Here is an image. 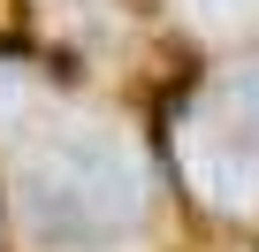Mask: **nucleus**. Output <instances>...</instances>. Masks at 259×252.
<instances>
[{
    "label": "nucleus",
    "mask_w": 259,
    "mask_h": 252,
    "mask_svg": "<svg viewBox=\"0 0 259 252\" xmlns=\"http://www.w3.org/2000/svg\"><path fill=\"white\" fill-rule=\"evenodd\" d=\"M191 176H198L206 199L251 206L259 199V146H244V138H198L191 146Z\"/></svg>",
    "instance_id": "obj_2"
},
{
    "label": "nucleus",
    "mask_w": 259,
    "mask_h": 252,
    "mask_svg": "<svg viewBox=\"0 0 259 252\" xmlns=\"http://www.w3.org/2000/svg\"><path fill=\"white\" fill-rule=\"evenodd\" d=\"M23 99H31V77H23L16 61H0V122H8V115H16Z\"/></svg>",
    "instance_id": "obj_5"
},
{
    "label": "nucleus",
    "mask_w": 259,
    "mask_h": 252,
    "mask_svg": "<svg viewBox=\"0 0 259 252\" xmlns=\"http://www.w3.org/2000/svg\"><path fill=\"white\" fill-rule=\"evenodd\" d=\"M16 222L46 252H99L145 222V161L122 138H46L16 161Z\"/></svg>",
    "instance_id": "obj_1"
},
{
    "label": "nucleus",
    "mask_w": 259,
    "mask_h": 252,
    "mask_svg": "<svg viewBox=\"0 0 259 252\" xmlns=\"http://www.w3.org/2000/svg\"><path fill=\"white\" fill-rule=\"evenodd\" d=\"M198 23H236V16H259V0H183Z\"/></svg>",
    "instance_id": "obj_4"
},
{
    "label": "nucleus",
    "mask_w": 259,
    "mask_h": 252,
    "mask_svg": "<svg viewBox=\"0 0 259 252\" xmlns=\"http://www.w3.org/2000/svg\"><path fill=\"white\" fill-rule=\"evenodd\" d=\"M221 99H229V107L251 122V130H259V61H251V69H236V77L221 84Z\"/></svg>",
    "instance_id": "obj_3"
}]
</instances>
